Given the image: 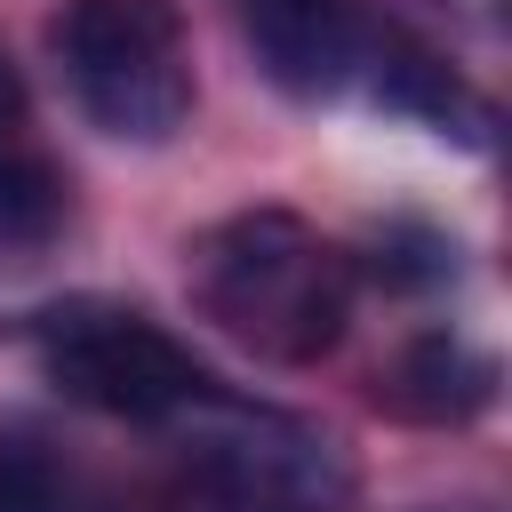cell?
<instances>
[{
    "label": "cell",
    "instance_id": "obj_6",
    "mask_svg": "<svg viewBox=\"0 0 512 512\" xmlns=\"http://www.w3.org/2000/svg\"><path fill=\"white\" fill-rule=\"evenodd\" d=\"M384 400H392L400 416H416V424H464V416H480V408L496 400V360L472 352L464 336L432 328V336H416V344L384 368Z\"/></svg>",
    "mask_w": 512,
    "mask_h": 512
},
{
    "label": "cell",
    "instance_id": "obj_9",
    "mask_svg": "<svg viewBox=\"0 0 512 512\" xmlns=\"http://www.w3.org/2000/svg\"><path fill=\"white\" fill-rule=\"evenodd\" d=\"M448 8H464V16H496L504 0H448Z\"/></svg>",
    "mask_w": 512,
    "mask_h": 512
},
{
    "label": "cell",
    "instance_id": "obj_2",
    "mask_svg": "<svg viewBox=\"0 0 512 512\" xmlns=\"http://www.w3.org/2000/svg\"><path fill=\"white\" fill-rule=\"evenodd\" d=\"M48 48L88 128L120 144H168L192 120V40L176 0H64Z\"/></svg>",
    "mask_w": 512,
    "mask_h": 512
},
{
    "label": "cell",
    "instance_id": "obj_1",
    "mask_svg": "<svg viewBox=\"0 0 512 512\" xmlns=\"http://www.w3.org/2000/svg\"><path fill=\"white\" fill-rule=\"evenodd\" d=\"M184 280H192L200 320H216L240 352L280 360V368L336 352L352 320V256L328 248L288 208H240L216 232H200Z\"/></svg>",
    "mask_w": 512,
    "mask_h": 512
},
{
    "label": "cell",
    "instance_id": "obj_7",
    "mask_svg": "<svg viewBox=\"0 0 512 512\" xmlns=\"http://www.w3.org/2000/svg\"><path fill=\"white\" fill-rule=\"evenodd\" d=\"M56 224H64V176L32 144V104L0 48V240H48Z\"/></svg>",
    "mask_w": 512,
    "mask_h": 512
},
{
    "label": "cell",
    "instance_id": "obj_4",
    "mask_svg": "<svg viewBox=\"0 0 512 512\" xmlns=\"http://www.w3.org/2000/svg\"><path fill=\"white\" fill-rule=\"evenodd\" d=\"M40 368L64 400L120 416V424H168L208 392V368L152 328L144 312H104V304H72L40 320Z\"/></svg>",
    "mask_w": 512,
    "mask_h": 512
},
{
    "label": "cell",
    "instance_id": "obj_3",
    "mask_svg": "<svg viewBox=\"0 0 512 512\" xmlns=\"http://www.w3.org/2000/svg\"><path fill=\"white\" fill-rule=\"evenodd\" d=\"M168 432L200 512H344L352 496L344 448L320 424L224 400L216 384L184 416H168Z\"/></svg>",
    "mask_w": 512,
    "mask_h": 512
},
{
    "label": "cell",
    "instance_id": "obj_8",
    "mask_svg": "<svg viewBox=\"0 0 512 512\" xmlns=\"http://www.w3.org/2000/svg\"><path fill=\"white\" fill-rule=\"evenodd\" d=\"M376 96L400 104V112H424V120H440V128H464V136L480 128V104L448 80V64H432L424 48H400V40L376 56Z\"/></svg>",
    "mask_w": 512,
    "mask_h": 512
},
{
    "label": "cell",
    "instance_id": "obj_5",
    "mask_svg": "<svg viewBox=\"0 0 512 512\" xmlns=\"http://www.w3.org/2000/svg\"><path fill=\"white\" fill-rule=\"evenodd\" d=\"M240 24L264 80L288 96H336L368 56L360 0H240Z\"/></svg>",
    "mask_w": 512,
    "mask_h": 512
}]
</instances>
